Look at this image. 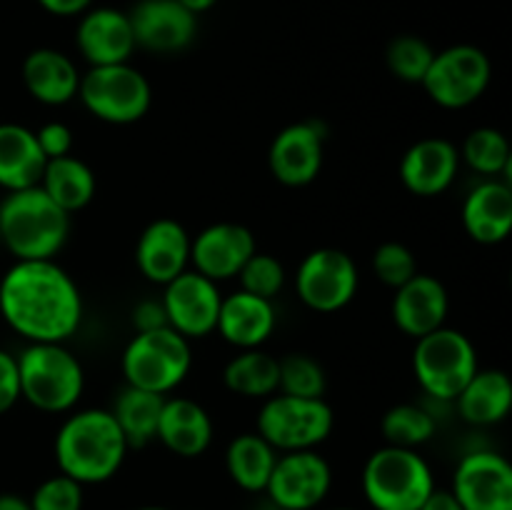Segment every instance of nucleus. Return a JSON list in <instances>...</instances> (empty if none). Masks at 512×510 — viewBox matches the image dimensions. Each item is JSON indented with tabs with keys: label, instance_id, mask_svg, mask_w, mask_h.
Wrapping results in <instances>:
<instances>
[{
	"label": "nucleus",
	"instance_id": "c756f323",
	"mask_svg": "<svg viewBox=\"0 0 512 510\" xmlns=\"http://www.w3.org/2000/svg\"><path fill=\"white\" fill-rule=\"evenodd\" d=\"M163 403L165 395L150 393V390L133 388V385H125L120 390L110 413H113L118 428L123 430L128 448H145L148 443H153Z\"/></svg>",
	"mask_w": 512,
	"mask_h": 510
},
{
	"label": "nucleus",
	"instance_id": "0eeeda50",
	"mask_svg": "<svg viewBox=\"0 0 512 510\" xmlns=\"http://www.w3.org/2000/svg\"><path fill=\"white\" fill-rule=\"evenodd\" d=\"M413 370L425 393L435 400H455L478 373V350L468 335L443 325L415 340Z\"/></svg>",
	"mask_w": 512,
	"mask_h": 510
},
{
	"label": "nucleus",
	"instance_id": "bb28decb",
	"mask_svg": "<svg viewBox=\"0 0 512 510\" xmlns=\"http://www.w3.org/2000/svg\"><path fill=\"white\" fill-rule=\"evenodd\" d=\"M458 413L470 425H495L508 418L512 405V383L505 370H480L468 380L458 398Z\"/></svg>",
	"mask_w": 512,
	"mask_h": 510
},
{
	"label": "nucleus",
	"instance_id": "f8f14e48",
	"mask_svg": "<svg viewBox=\"0 0 512 510\" xmlns=\"http://www.w3.org/2000/svg\"><path fill=\"white\" fill-rule=\"evenodd\" d=\"M333 485L330 463L315 450H293L275 460L265 493L278 510H313Z\"/></svg>",
	"mask_w": 512,
	"mask_h": 510
},
{
	"label": "nucleus",
	"instance_id": "a18cd8bd",
	"mask_svg": "<svg viewBox=\"0 0 512 510\" xmlns=\"http://www.w3.org/2000/svg\"><path fill=\"white\" fill-rule=\"evenodd\" d=\"M178 3L183 5L185 10H190V13H193V15H200V13H205V10L213 8V5L218 3V0H178Z\"/></svg>",
	"mask_w": 512,
	"mask_h": 510
},
{
	"label": "nucleus",
	"instance_id": "c85d7f7f",
	"mask_svg": "<svg viewBox=\"0 0 512 510\" xmlns=\"http://www.w3.org/2000/svg\"><path fill=\"white\" fill-rule=\"evenodd\" d=\"M278 450L258 433H240L225 450V468L233 483L248 493H263L278 460Z\"/></svg>",
	"mask_w": 512,
	"mask_h": 510
},
{
	"label": "nucleus",
	"instance_id": "20e7f679",
	"mask_svg": "<svg viewBox=\"0 0 512 510\" xmlns=\"http://www.w3.org/2000/svg\"><path fill=\"white\" fill-rule=\"evenodd\" d=\"M18 360L20 398L43 413H68L85 388L80 360L63 343H30Z\"/></svg>",
	"mask_w": 512,
	"mask_h": 510
},
{
	"label": "nucleus",
	"instance_id": "a211bd4d",
	"mask_svg": "<svg viewBox=\"0 0 512 510\" xmlns=\"http://www.w3.org/2000/svg\"><path fill=\"white\" fill-rule=\"evenodd\" d=\"M135 265L145 280L168 285L190 268L188 230L173 218H158L148 223L135 245Z\"/></svg>",
	"mask_w": 512,
	"mask_h": 510
},
{
	"label": "nucleus",
	"instance_id": "c03bdc74",
	"mask_svg": "<svg viewBox=\"0 0 512 510\" xmlns=\"http://www.w3.org/2000/svg\"><path fill=\"white\" fill-rule=\"evenodd\" d=\"M0 510H30V503L20 495L0 493Z\"/></svg>",
	"mask_w": 512,
	"mask_h": 510
},
{
	"label": "nucleus",
	"instance_id": "c9c22d12",
	"mask_svg": "<svg viewBox=\"0 0 512 510\" xmlns=\"http://www.w3.org/2000/svg\"><path fill=\"white\" fill-rule=\"evenodd\" d=\"M238 278L240 290L258 295V298L273 300L285 285V268L275 255L258 253V250H255V253L245 260L243 268H240Z\"/></svg>",
	"mask_w": 512,
	"mask_h": 510
},
{
	"label": "nucleus",
	"instance_id": "423d86ee",
	"mask_svg": "<svg viewBox=\"0 0 512 510\" xmlns=\"http://www.w3.org/2000/svg\"><path fill=\"white\" fill-rule=\"evenodd\" d=\"M120 368H123L125 385L168 395L188 378L193 368V348L190 340L175 333L173 328L135 333L133 340L125 345Z\"/></svg>",
	"mask_w": 512,
	"mask_h": 510
},
{
	"label": "nucleus",
	"instance_id": "412c9836",
	"mask_svg": "<svg viewBox=\"0 0 512 510\" xmlns=\"http://www.w3.org/2000/svg\"><path fill=\"white\" fill-rule=\"evenodd\" d=\"M460 170V153L450 140L423 138L405 150L400 160V180L420 198H435L455 183Z\"/></svg>",
	"mask_w": 512,
	"mask_h": 510
},
{
	"label": "nucleus",
	"instance_id": "f03ea898",
	"mask_svg": "<svg viewBox=\"0 0 512 510\" xmlns=\"http://www.w3.org/2000/svg\"><path fill=\"white\" fill-rule=\"evenodd\" d=\"M128 440L105 408L68 415L55 435L53 453L60 473L80 485H98L113 478L128 453Z\"/></svg>",
	"mask_w": 512,
	"mask_h": 510
},
{
	"label": "nucleus",
	"instance_id": "f704fd0d",
	"mask_svg": "<svg viewBox=\"0 0 512 510\" xmlns=\"http://www.w3.org/2000/svg\"><path fill=\"white\" fill-rule=\"evenodd\" d=\"M433 58L435 50L418 35H398L395 40H390L388 50H385L388 70L403 83H423Z\"/></svg>",
	"mask_w": 512,
	"mask_h": 510
},
{
	"label": "nucleus",
	"instance_id": "6ab92c4d",
	"mask_svg": "<svg viewBox=\"0 0 512 510\" xmlns=\"http://www.w3.org/2000/svg\"><path fill=\"white\" fill-rule=\"evenodd\" d=\"M448 290L433 275L415 273L408 283L395 288L393 295V323L400 333L418 340L433 330L443 328L448 318Z\"/></svg>",
	"mask_w": 512,
	"mask_h": 510
},
{
	"label": "nucleus",
	"instance_id": "f3484780",
	"mask_svg": "<svg viewBox=\"0 0 512 510\" xmlns=\"http://www.w3.org/2000/svg\"><path fill=\"white\" fill-rule=\"evenodd\" d=\"M323 133L315 123H293L280 130L268 150L270 173L288 188H305L323 168Z\"/></svg>",
	"mask_w": 512,
	"mask_h": 510
},
{
	"label": "nucleus",
	"instance_id": "2eb2a0df",
	"mask_svg": "<svg viewBox=\"0 0 512 510\" xmlns=\"http://www.w3.org/2000/svg\"><path fill=\"white\" fill-rule=\"evenodd\" d=\"M255 250L250 228L240 223H213L190 238V268L220 283L235 278Z\"/></svg>",
	"mask_w": 512,
	"mask_h": 510
},
{
	"label": "nucleus",
	"instance_id": "37998d69",
	"mask_svg": "<svg viewBox=\"0 0 512 510\" xmlns=\"http://www.w3.org/2000/svg\"><path fill=\"white\" fill-rule=\"evenodd\" d=\"M418 510H463V505L458 503L453 490L433 488V493L423 500V505Z\"/></svg>",
	"mask_w": 512,
	"mask_h": 510
},
{
	"label": "nucleus",
	"instance_id": "a878e982",
	"mask_svg": "<svg viewBox=\"0 0 512 510\" xmlns=\"http://www.w3.org/2000/svg\"><path fill=\"white\" fill-rule=\"evenodd\" d=\"M48 158L40 150L35 130L18 123H0V188L8 193L35 188Z\"/></svg>",
	"mask_w": 512,
	"mask_h": 510
},
{
	"label": "nucleus",
	"instance_id": "39448f33",
	"mask_svg": "<svg viewBox=\"0 0 512 510\" xmlns=\"http://www.w3.org/2000/svg\"><path fill=\"white\" fill-rule=\"evenodd\" d=\"M433 488V470L413 448L385 445L363 468V493L375 510H418Z\"/></svg>",
	"mask_w": 512,
	"mask_h": 510
},
{
	"label": "nucleus",
	"instance_id": "5701e85b",
	"mask_svg": "<svg viewBox=\"0 0 512 510\" xmlns=\"http://www.w3.org/2000/svg\"><path fill=\"white\" fill-rule=\"evenodd\" d=\"M463 228L475 243L498 245L512 230V188L503 180L475 185L463 203Z\"/></svg>",
	"mask_w": 512,
	"mask_h": 510
},
{
	"label": "nucleus",
	"instance_id": "4c0bfd02",
	"mask_svg": "<svg viewBox=\"0 0 512 510\" xmlns=\"http://www.w3.org/2000/svg\"><path fill=\"white\" fill-rule=\"evenodd\" d=\"M30 510H83V485L58 473L45 478L28 500Z\"/></svg>",
	"mask_w": 512,
	"mask_h": 510
},
{
	"label": "nucleus",
	"instance_id": "cd10ccee",
	"mask_svg": "<svg viewBox=\"0 0 512 510\" xmlns=\"http://www.w3.org/2000/svg\"><path fill=\"white\" fill-rule=\"evenodd\" d=\"M38 185L68 215L88 208L95 198V188H98L93 168L85 160L75 158L73 153L48 160Z\"/></svg>",
	"mask_w": 512,
	"mask_h": 510
},
{
	"label": "nucleus",
	"instance_id": "473e14b6",
	"mask_svg": "<svg viewBox=\"0 0 512 510\" xmlns=\"http://www.w3.org/2000/svg\"><path fill=\"white\" fill-rule=\"evenodd\" d=\"M458 153L460 160L480 175H493L495 178L500 173H510V143L498 128H488L485 125V128L470 130Z\"/></svg>",
	"mask_w": 512,
	"mask_h": 510
},
{
	"label": "nucleus",
	"instance_id": "b1692460",
	"mask_svg": "<svg viewBox=\"0 0 512 510\" xmlns=\"http://www.w3.org/2000/svg\"><path fill=\"white\" fill-rule=\"evenodd\" d=\"M155 440L180 458H198L213 443V418L190 398H165Z\"/></svg>",
	"mask_w": 512,
	"mask_h": 510
},
{
	"label": "nucleus",
	"instance_id": "79ce46f5",
	"mask_svg": "<svg viewBox=\"0 0 512 510\" xmlns=\"http://www.w3.org/2000/svg\"><path fill=\"white\" fill-rule=\"evenodd\" d=\"M90 3L93 0H38L40 8L48 10L50 15H60V18L85 13V10H90Z\"/></svg>",
	"mask_w": 512,
	"mask_h": 510
},
{
	"label": "nucleus",
	"instance_id": "58836bf2",
	"mask_svg": "<svg viewBox=\"0 0 512 510\" xmlns=\"http://www.w3.org/2000/svg\"><path fill=\"white\" fill-rule=\"evenodd\" d=\"M35 138H38L40 150H43V155L48 160L73 153V130L65 123H58V120L45 123L43 128L35 130Z\"/></svg>",
	"mask_w": 512,
	"mask_h": 510
},
{
	"label": "nucleus",
	"instance_id": "de8ad7c7",
	"mask_svg": "<svg viewBox=\"0 0 512 510\" xmlns=\"http://www.w3.org/2000/svg\"><path fill=\"white\" fill-rule=\"evenodd\" d=\"M333 510H353V508H333Z\"/></svg>",
	"mask_w": 512,
	"mask_h": 510
},
{
	"label": "nucleus",
	"instance_id": "7c9ffc66",
	"mask_svg": "<svg viewBox=\"0 0 512 510\" xmlns=\"http://www.w3.org/2000/svg\"><path fill=\"white\" fill-rule=\"evenodd\" d=\"M225 388L243 398H270L278 393V358L265 350H240L223 370Z\"/></svg>",
	"mask_w": 512,
	"mask_h": 510
},
{
	"label": "nucleus",
	"instance_id": "2f4dec72",
	"mask_svg": "<svg viewBox=\"0 0 512 510\" xmlns=\"http://www.w3.org/2000/svg\"><path fill=\"white\" fill-rule=\"evenodd\" d=\"M435 418L428 408L415 403H400L393 405L388 413L380 420V430L388 445H398V448H418V445L428 443L435 435Z\"/></svg>",
	"mask_w": 512,
	"mask_h": 510
},
{
	"label": "nucleus",
	"instance_id": "4be33fe9",
	"mask_svg": "<svg viewBox=\"0 0 512 510\" xmlns=\"http://www.w3.org/2000/svg\"><path fill=\"white\" fill-rule=\"evenodd\" d=\"M275 323H278V315H275L273 300L235 290L220 303L215 330L223 335L225 343L235 345L238 350H253L273 335Z\"/></svg>",
	"mask_w": 512,
	"mask_h": 510
},
{
	"label": "nucleus",
	"instance_id": "aec40b11",
	"mask_svg": "<svg viewBox=\"0 0 512 510\" xmlns=\"http://www.w3.org/2000/svg\"><path fill=\"white\" fill-rule=\"evenodd\" d=\"M75 43L90 68L128 63L133 50L138 48L128 13L115 8L85 10L78 23Z\"/></svg>",
	"mask_w": 512,
	"mask_h": 510
},
{
	"label": "nucleus",
	"instance_id": "ea45409f",
	"mask_svg": "<svg viewBox=\"0 0 512 510\" xmlns=\"http://www.w3.org/2000/svg\"><path fill=\"white\" fill-rule=\"evenodd\" d=\"M20 400L18 360L8 350H0V415L8 413Z\"/></svg>",
	"mask_w": 512,
	"mask_h": 510
},
{
	"label": "nucleus",
	"instance_id": "9b49d317",
	"mask_svg": "<svg viewBox=\"0 0 512 510\" xmlns=\"http://www.w3.org/2000/svg\"><path fill=\"white\" fill-rule=\"evenodd\" d=\"M360 285L353 255L340 248H315L295 273L298 298L315 313H338L355 298Z\"/></svg>",
	"mask_w": 512,
	"mask_h": 510
},
{
	"label": "nucleus",
	"instance_id": "7ed1b4c3",
	"mask_svg": "<svg viewBox=\"0 0 512 510\" xmlns=\"http://www.w3.org/2000/svg\"><path fill=\"white\" fill-rule=\"evenodd\" d=\"M70 235V215L40 185L5 195L0 203V243L15 260H53Z\"/></svg>",
	"mask_w": 512,
	"mask_h": 510
},
{
	"label": "nucleus",
	"instance_id": "6e6552de",
	"mask_svg": "<svg viewBox=\"0 0 512 510\" xmlns=\"http://www.w3.org/2000/svg\"><path fill=\"white\" fill-rule=\"evenodd\" d=\"M78 98L90 115L110 125H130L153 105L148 78L130 63L98 65L80 75Z\"/></svg>",
	"mask_w": 512,
	"mask_h": 510
},
{
	"label": "nucleus",
	"instance_id": "72a5a7b5",
	"mask_svg": "<svg viewBox=\"0 0 512 510\" xmlns=\"http://www.w3.org/2000/svg\"><path fill=\"white\" fill-rule=\"evenodd\" d=\"M323 365L305 353H290L278 358V393L295 398H325Z\"/></svg>",
	"mask_w": 512,
	"mask_h": 510
},
{
	"label": "nucleus",
	"instance_id": "49530a36",
	"mask_svg": "<svg viewBox=\"0 0 512 510\" xmlns=\"http://www.w3.org/2000/svg\"><path fill=\"white\" fill-rule=\"evenodd\" d=\"M135 510H170V508H163V505H143V508H135Z\"/></svg>",
	"mask_w": 512,
	"mask_h": 510
},
{
	"label": "nucleus",
	"instance_id": "ddd939ff",
	"mask_svg": "<svg viewBox=\"0 0 512 510\" xmlns=\"http://www.w3.org/2000/svg\"><path fill=\"white\" fill-rule=\"evenodd\" d=\"M163 288L160 300H163L165 315H168V325L175 333L188 340L205 338L213 333L218 325L220 303H223L218 283L188 268Z\"/></svg>",
	"mask_w": 512,
	"mask_h": 510
},
{
	"label": "nucleus",
	"instance_id": "e433bc0d",
	"mask_svg": "<svg viewBox=\"0 0 512 510\" xmlns=\"http://www.w3.org/2000/svg\"><path fill=\"white\" fill-rule=\"evenodd\" d=\"M373 270L380 283L400 288L418 273V260L408 245L388 240V243L378 245V250L373 253Z\"/></svg>",
	"mask_w": 512,
	"mask_h": 510
},
{
	"label": "nucleus",
	"instance_id": "09e8293b",
	"mask_svg": "<svg viewBox=\"0 0 512 510\" xmlns=\"http://www.w3.org/2000/svg\"><path fill=\"white\" fill-rule=\"evenodd\" d=\"M275 510H278V508H275Z\"/></svg>",
	"mask_w": 512,
	"mask_h": 510
},
{
	"label": "nucleus",
	"instance_id": "4468645a",
	"mask_svg": "<svg viewBox=\"0 0 512 510\" xmlns=\"http://www.w3.org/2000/svg\"><path fill=\"white\" fill-rule=\"evenodd\" d=\"M453 495L463 510H512V465L493 450H473L458 463Z\"/></svg>",
	"mask_w": 512,
	"mask_h": 510
},
{
	"label": "nucleus",
	"instance_id": "dca6fc26",
	"mask_svg": "<svg viewBox=\"0 0 512 510\" xmlns=\"http://www.w3.org/2000/svg\"><path fill=\"white\" fill-rule=\"evenodd\" d=\"M128 18L135 45L153 53H180L198 33V15L178 0H138Z\"/></svg>",
	"mask_w": 512,
	"mask_h": 510
},
{
	"label": "nucleus",
	"instance_id": "f257e3e1",
	"mask_svg": "<svg viewBox=\"0 0 512 510\" xmlns=\"http://www.w3.org/2000/svg\"><path fill=\"white\" fill-rule=\"evenodd\" d=\"M0 315L30 343H65L83 320V295L55 260H15L0 280Z\"/></svg>",
	"mask_w": 512,
	"mask_h": 510
},
{
	"label": "nucleus",
	"instance_id": "393cba45",
	"mask_svg": "<svg viewBox=\"0 0 512 510\" xmlns=\"http://www.w3.org/2000/svg\"><path fill=\"white\" fill-rule=\"evenodd\" d=\"M23 83L43 105H65L78 98L80 73L73 60L55 48L30 50L23 60Z\"/></svg>",
	"mask_w": 512,
	"mask_h": 510
},
{
	"label": "nucleus",
	"instance_id": "1a4fd4ad",
	"mask_svg": "<svg viewBox=\"0 0 512 510\" xmlns=\"http://www.w3.org/2000/svg\"><path fill=\"white\" fill-rule=\"evenodd\" d=\"M335 413L325 398H295L275 393L258 413V430L278 453L315 450L333 433Z\"/></svg>",
	"mask_w": 512,
	"mask_h": 510
},
{
	"label": "nucleus",
	"instance_id": "9d476101",
	"mask_svg": "<svg viewBox=\"0 0 512 510\" xmlns=\"http://www.w3.org/2000/svg\"><path fill=\"white\" fill-rule=\"evenodd\" d=\"M493 78L490 58L475 45H453L435 53L423 78L425 93L440 108L460 110L480 100Z\"/></svg>",
	"mask_w": 512,
	"mask_h": 510
},
{
	"label": "nucleus",
	"instance_id": "a19ab883",
	"mask_svg": "<svg viewBox=\"0 0 512 510\" xmlns=\"http://www.w3.org/2000/svg\"><path fill=\"white\" fill-rule=\"evenodd\" d=\"M130 323H133L135 333L170 328L168 315H165V308H163V300H143V303L135 305L133 315H130Z\"/></svg>",
	"mask_w": 512,
	"mask_h": 510
}]
</instances>
